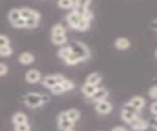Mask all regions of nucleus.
I'll return each mask as SVG.
<instances>
[{
  "label": "nucleus",
  "instance_id": "1",
  "mask_svg": "<svg viewBox=\"0 0 157 131\" xmlns=\"http://www.w3.org/2000/svg\"><path fill=\"white\" fill-rule=\"evenodd\" d=\"M48 98H46L44 95L38 93H30L25 97V103L27 107L31 108H37L42 107L44 103L47 102Z\"/></svg>",
  "mask_w": 157,
  "mask_h": 131
},
{
  "label": "nucleus",
  "instance_id": "2",
  "mask_svg": "<svg viewBox=\"0 0 157 131\" xmlns=\"http://www.w3.org/2000/svg\"><path fill=\"white\" fill-rule=\"evenodd\" d=\"M69 47L71 48V51H72V53L75 54L81 61L86 60L90 56V51H89L88 47L83 43L73 42L69 44Z\"/></svg>",
  "mask_w": 157,
  "mask_h": 131
},
{
  "label": "nucleus",
  "instance_id": "3",
  "mask_svg": "<svg viewBox=\"0 0 157 131\" xmlns=\"http://www.w3.org/2000/svg\"><path fill=\"white\" fill-rule=\"evenodd\" d=\"M121 116H122L124 122L131 124L134 119H136L138 117V111L136 108H133L128 103H127L123 107L122 112H121Z\"/></svg>",
  "mask_w": 157,
  "mask_h": 131
},
{
  "label": "nucleus",
  "instance_id": "4",
  "mask_svg": "<svg viewBox=\"0 0 157 131\" xmlns=\"http://www.w3.org/2000/svg\"><path fill=\"white\" fill-rule=\"evenodd\" d=\"M65 77H63L60 74H56V75H48L43 79V85L48 89H52L57 84H61L64 81Z\"/></svg>",
  "mask_w": 157,
  "mask_h": 131
},
{
  "label": "nucleus",
  "instance_id": "5",
  "mask_svg": "<svg viewBox=\"0 0 157 131\" xmlns=\"http://www.w3.org/2000/svg\"><path fill=\"white\" fill-rule=\"evenodd\" d=\"M82 13L78 10H72L66 17L67 23L69 24V26L74 30H77L80 22L82 21Z\"/></svg>",
  "mask_w": 157,
  "mask_h": 131
},
{
  "label": "nucleus",
  "instance_id": "6",
  "mask_svg": "<svg viewBox=\"0 0 157 131\" xmlns=\"http://www.w3.org/2000/svg\"><path fill=\"white\" fill-rule=\"evenodd\" d=\"M57 124H58V127H59V129L62 130V131L72 129L73 126H74V123L72 122V121H70V119L67 117L65 111L61 112V114H59V115H58Z\"/></svg>",
  "mask_w": 157,
  "mask_h": 131
},
{
  "label": "nucleus",
  "instance_id": "7",
  "mask_svg": "<svg viewBox=\"0 0 157 131\" xmlns=\"http://www.w3.org/2000/svg\"><path fill=\"white\" fill-rule=\"evenodd\" d=\"M25 79L28 83L30 84H36L41 81L42 79V75L40 73V71L37 69H31L26 73L25 75Z\"/></svg>",
  "mask_w": 157,
  "mask_h": 131
},
{
  "label": "nucleus",
  "instance_id": "8",
  "mask_svg": "<svg viewBox=\"0 0 157 131\" xmlns=\"http://www.w3.org/2000/svg\"><path fill=\"white\" fill-rule=\"evenodd\" d=\"M112 107L111 103L108 101H101L96 103V110L97 112H99L101 114H108L112 111Z\"/></svg>",
  "mask_w": 157,
  "mask_h": 131
},
{
  "label": "nucleus",
  "instance_id": "9",
  "mask_svg": "<svg viewBox=\"0 0 157 131\" xmlns=\"http://www.w3.org/2000/svg\"><path fill=\"white\" fill-rule=\"evenodd\" d=\"M109 96V92L108 90L104 87H98L97 91L95 92V94L93 95V97L91 98V100L94 103H98L101 101H105L106 99Z\"/></svg>",
  "mask_w": 157,
  "mask_h": 131
},
{
  "label": "nucleus",
  "instance_id": "10",
  "mask_svg": "<svg viewBox=\"0 0 157 131\" xmlns=\"http://www.w3.org/2000/svg\"><path fill=\"white\" fill-rule=\"evenodd\" d=\"M131 126H132V129L134 131H144L148 128L149 123L147 122L146 120L140 118V116H138L136 119H134L131 123Z\"/></svg>",
  "mask_w": 157,
  "mask_h": 131
},
{
  "label": "nucleus",
  "instance_id": "11",
  "mask_svg": "<svg viewBox=\"0 0 157 131\" xmlns=\"http://www.w3.org/2000/svg\"><path fill=\"white\" fill-rule=\"evenodd\" d=\"M40 20H41V15L37 11H35L32 17H30L28 20H26V28L27 29H35L38 27Z\"/></svg>",
  "mask_w": 157,
  "mask_h": 131
},
{
  "label": "nucleus",
  "instance_id": "12",
  "mask_svg": "<svg viewBox=\"0 0 157 131\" xmlns=\"http://www.w3.org/2000/svg\"><path fill=\"white\" fill-rule=\"evenodd\" d=\"M128 103L131 105L133 108H136L137 111H140L141 108L145 106V100L142 97L136 96L131 99V101L128 102Z\"/></svg>",
  "mask_w": 157,
  "mask_h": 131
},
{
  "label": "nucleus",
  "instance_id": "13",
  "mask_svg": "<svg viewBox=\"0 0 157 131\" xmlns=\"http://www.w3.org/2000/svg\"><path fill=\"white\" fill-rule=\"evenodd\" d=\"M115 47L119 51H125L131 47V42L127 38H118L115 40Z\"/></svg>",
  "mask_w": 157,
  "mask_h": 131
},
{
  "label": "nucleus",
  "instance_id": "14",
  "mask_svg": "<svg viewBox=\"0 0 157 131\" xmlns=\"http://www.w3.org/2000/svg\"><path fill=\"white\" fill-rule=\"evenodd\" d=\"M102 82V75L98 72H93V73L89 74L86 78V83L93 86H98Z\"/></svg>",
  "mask_w": 157,
  "mask_h": 131
},
{
  "label": "nucleus",
  "instance_id": "15",
  "mask_svg": "<svg viewBox=\"0 0 157 131\" xmlns=\"http://www.w3.org/2000/svg\"><path fill=\"white\" fill-rule=\"evenodd\" d=\"M35 60L34 55L31 52H22L19 56V62L23 65H30Z\"/></svg>",
  "mask_w": 157,
  "mask_h": 131
},
{
  "label": "nucleus",
  "instance_id": "16",
  "mask_svg": "<svg viewBox=\"0 0 157 131\" xmlns=\"http://www.w3.org/2000/svg\"><path fill=\"white\" fill-rule=\"evenodd\" d=\"M12 122L14 123V125L28 123V116L25 114H23V112H16V114L12 116Z\"/></svg>",
  "mask_w": 157,
  "mask_h": 131
},
{
  "label": "nucleus",
  "instance_id": "17",
  "mask_svg": "<svg viewBox=\"0 0 157 131\" xmlns=\"http://www.w3.org/2000/svg\"><path fill=\"white\" fill-rule=\"evenodd\" d=\"M97 89H98V86H93V85H90V84L85 83V84L82 86V93H83L87 98L91 99V98L93 97V95L95 94V92L97 91Z\"/></svg>",
  "mask_w": 157,
  "mask_h": 131
},
{
  "label": "nucleus",
  "instance_id": "18",
  "mask_svg": "<svg viewBox=\"0 0 157 131\" xmlns=\"http://www.w3.org/2000/svg\"><path fill=\"white\" fill-rule=\"evenodd\" d=\"M58 56H59L61 59H63L64 61L68 58L71 54H72V51H71V48L69 46L67 47H62L61 48H59V51L57 52Z\"/></svg>",
  "mask_w": 157,
  "mask_h": 131
},
{
  "label": "nucleus",
  "instance_id": "19",
  "mask_svg": "<svg viewBox=\"0 0 157 131\" xmlns=\"http://www.w3.org/2000/svg\"><path fill=\"white\" fill-rule=\"evenodd\" d=\"M65 114H66L67 117L70 119V121H72L73 123H75L80 117V112L76 110V108H70V110L65 111Z\"/></svg>",
  "mask_w": 157,
  "mask_h": 131
},
{
  "label": "nucleus",
  "instance_id": "20",
  "mask_svg": "<svg viewBox=\"0 0 157 131\" xmlns=\"http://www.w3.org/2000/svg\"><path fill=\"white\" fill-rule=\"evenodd\" d=\"M20 18H21L20 9H12L8 14V19H9V21H10L11 24L15 23V22L19 20Z\"/></svg>",
  "mask_w": 157,
  "mask_h": 131
},
{
  "label": "nucleus",
  "instance_id": "21",
  "mask_svg": "<svg viewBox=\"0 0 157 131\" xmlns=\"http://www.w3.org/2000/svg\"><path fill=\"white\" fill-rule=\"evenodd\" d=\"M66 31L65 28L60 24H56L52 29V36H65Z\"/></svg>",
  "mask_w": 157,
  "mask_h": 131
},
{
  "label": "nucleus",
  "instance_id": "22",
  "mask_svg": "<svg viewBox=\"0 0 157 131\" xmlns=\"http://www.w3.org/2000/svg\"><path fill=\"white\" fill-rule=\"evenodd\" d=\"M52 42L56 46H63L67 42V37L65 36H52Z\"/></svg>",
  "mask_w": 157,
  "mask_h": 131
},
{
  "label": "nucleus",
  "instance_id": "23",
  "mask_svg": "<svg viewBox=\"0 0 157 131\" xmlns=\"http://www.w3.org/2000/svg\"><path fill=\"white\" fill-rule=\"evenodd\" d=\"M34 13H35V10H33V9H31V8L24 7V8H21L20 9L21 18H22V19H24L25 21L28 20L30 17H32Z\"/></svg>",
  "mask_w": 157,
  "mask_h": 131
},
{
  "label": "nucleus",
  "instance_id": "24",
  "mask_svg": "<svg viewBox=\"0 0 157 131\" xmlns=\"http://www.w3.org/2000/svg\"><path fill=\"white\" fill-rule=\"evenodd\" d=\"M73 5L74 1H71V0H60V1L57 2V6L61 9H73Z\"/></svg>",
  "mask_w": 157,
  "mask_h": 131
},
{
  "label": "nucleus",
  "instance_id": "25",
  "mask_svg": "<svg viewBox=\"0 0 157 131\" xmlns=\"http://www.w3.org/2000/svg\"><path fill=\"white\" fill-rule=\"evenodd\" d=\"M13 52V49L10 46L0 47V56L1 57H8L10 56Z\"/></svg>",
  "mask_w": 157,
  "mask_h": 131
},
{
  "label": "nucleus",
  "instance_id": "26",
  "mask_svg": "<svg viewBox=\"0 0 157 131\" xmlns=\"http://www.w3.org/2000/svg\"><path fill=\"white\" fill-rule=\"evenodd\" d=\"M83 17V16H82ZM89 27H90V22H88L86 21L83 18L82 21L80 22V24H79V27H78V29L77 31H80V32H84V31H87L89 29Z\"/></svg>",
  "mask_w": 157,
  "mask_h": 131
},
{
  "label": "nucleus",
  "instance_id": "27",
  "mask_svg": "<svg viewBox=\"0 0 157 131\" xmlns=\"http://www.w3.org/2000/svg\"><path fill=\"white\" fill-rule=\"evenodd\" d=\"M10 46V40L9 38L5 35H0V47Z\"/></svg>",
  "mask_w": 157,
  "mask_h": 131
},
{
  "label": "nucleus",
  "instance_id": "28",
  "mask_svg": "<svg viewBox=\"0 0 157 131\" xmlns=\"http://www.w3.org/2000/svg\"><path fill=\"white\" fill-rule=\"evenodd\" d=\"M51 92H52V94L59 95V94L64 93L65 91H64V89H63V87H62V85H61V84H57V85H56L53 88L51 89Z\"/></svg>",
  "mask_w": 157,
  "mask_h": 131
},
{
  "label": "nucleus",
  "instance_id": "29",
  "mask_svg": "<svg viewBox=\"0 0 157 131\" xmlns=\"http://www.w3.org/2000/svg\"><path fill=\"white\" fill-rule=\"evenodd\" d=\"M15 131H31V127L29 123H23L19 125H15Z\"/></svg>",
  "mask_w": 157,
  "mask_h": 131
},
{
  "label": "nucleus",
  "instance_id": "30",
  "mask_svg": "<svg viewBox=\"0 0 157 131\" xmlns=\"http://www.w3.org/2000/svg\"><path fill=\"white\" fill-rule=\"evenodd\" d=\"M12 26L15 27V28H18V29L26 28V21L24 19H22V18H20V19L18 20V21H16L15 23H13Z\"/></svg>",
  "mask_w": 157,
  "mask_h": 131
},
{
  "label": "nucleus",
  "instance_id": "31",
  "mask_svg": "<svg viewBox=\"0 0 157 131\" xmlns=\"http://www.w3.org/2000/svg\"><path fill=\"white\" fill-rule=\"evenodd\" d=\"M148 95L149 97L154 99V100H157V85L156 86H153V87H151L148 91Z\"/></svg>",
  "mask_w": 157,
  "mask_h": 131
},
{
  "label": "nucleus",
  "instance_id": "32",
  "mask_svg": "<svg viewBox=\"0 0 157 131\" xmlns=\"http://www.w3.org/2000/svg\"><path fill=\"white\" fill-rule=\"evenodd\" d=\"M7 72H8V66L6 64H4V63L0 62V77L6 75Z\"/></svg>",
  "mask_w": 157,
  "mask_h": 131
},
{
  "label": "nucleus",
  "instance_id": "33",
  "mask_svg": "<svg viewBox=\"0 0 157 131\" xmlns=\"http://www.w3.org/2000/svg\"><path fill=\"white\" fill-rule=\"evenodd\" d=\"M150 111H151L152 114L155 115V117H157V102H154V103H151V106H150Z\"/></svg>",
  "mask_w": 157,
  "mask_h": 131
},
{
  "label": "nucleus",
  "instance_id": "34",
  "mask_svg": "<svg viewBox=\"0 0 157 131\" xmlns=\"http://www.w3.org/2000/svg\"><path fill=\"white\" fill-rule=\"evenodd\" d=\"M111 131H128V130L124 127H123V126H116V127H114Z\"/></svg>",
  "mask_w": 157,
  "mask_h": 131
},
{
  "label": "nucleus",
  "instance_id": "35",
  "mask_svg": "<svg viewBox=\"0 0 157 131\" xmlns=\"http://www.w3.org/2000/svg\"><path fill=\"white\" fill-rule=\"evenodd\" d=\"M151 125H152V127L157 130V117H155V118L151 121Z\"/></svg>",
  "mask_w": 157,
  "mask_h": 131
},
{
  "label": "nucleus",
  "instance_id": "36",
  "mask_svg": "<svg viewBox=\"0 0 157 131\" xmlns=\"http://www.w3.org/2000/svg\"><path fill=\"white\" fill-rule=\"evenodd\" d=\"M151 28L153 29V30H156V31H157V19L154 20V21L151 23Z\"/></svg>",
  "mask_w": 157,
  "mask_h": 131
},
{
  "label": "nucleus",
  "instance_id": "37",
  "mask_svg": "<svg viewBox=\"0 0 157 131\" xmlns=\"http://www.w3.org/2000/svg\"><path fill=\"white\" fill-rule=\"evenodd\" d=\"M65 131H75V130H73V128H72V129H68V130H65Z\"/></svg>",
  "mask_w": 157,
  "mask_h": 131
},
{
  "label": "nucleus",
  "instance_id": "38",
  "mask_svg": "<svg viewBox=\"0 0 157 131\" xmlns=\"http://www.w3.org/2000/svg\"><path fill=\"white\" fill-rule=\"evenodd\" d=\"M156 56H157V51H156Z\"/></svg>",
  "mask_w": 157,
  "mask_h": 131
}]
</instances>
